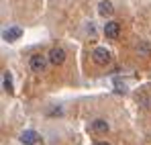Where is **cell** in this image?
<instances>
[{
	"mask_svg": "<svg viewBox=\"0 0 151 145\" xmlns=\"http://www.w3.org/2000/svg\"><path fill=\"white\" fill-rule=\"evenodd\" d=\"M47 63H49V57L47 55H41V53H35L29 59V68H31V72H35V74L45 72L47 70Z\"/></svg>",
	"mask_w": 151,
	"mask_h": 145,
	"instance_id": "1",
	"label": "cell"
},
{
	"mask_svg": "<svg viewBox=\"0 0 151 145\" xmlns=\"http://www.w3.org/2000/svg\"><path fill=\"white\" fill-rule=\"evenodd\" d=\"M92 59H94V63H98V66H108V63L112 61V53L106 47H96L92 51Z\"/></svg>",
	"mask_w": 151,
	"mask_h": 145,
	"instance_id": "2",
	"label": "cell"
},
{
	"mask_svg": "<svg viewBox=\"0 0 151 145\" xmlns=\"http://www.w3.org/2000/svg\"><path fill=\"white\" fill-rule=\"evenodd\" d=\"M47 57H49L51 66H61V63L65 61V49L63 47H51L49 53H47Z\"/></svg>",
	"mask_w": 151,
	"mask_h": 145,
	"instance_id": "3",
	"label": "cell"
},
{
	"mask_svg": "<svg viewBox=\"0 0 151 145\" xmlns=\"http://www.w3.org/2000/svg\"><path fill=\"white\" fill-rule=\"evenodd\" d=\"M104 35H106V39H119V35H121V23L119 21L104 23Z\"/></svg>",
	"mask_w": 151,
	"mask_h": 145,
	"instance_id": "4",
	"label": "cell"
},
{
	"mask_svg": "<svg viewBox=\"0 0 151 145\" xmlns=\"http://www.w3.org/2000/svg\"><path fill=\"white\" fill-rule=\"evenodd\" d=\"M19 139H21V143H23V145H35V143L41 141V135H39L37 131L29 129V131H23V133H21Z\"/></svg>",
	"mask_w": 151,
	"mask_h": 145,
	"instance_id": "5",
	"label": "cell"
},
{
	"mask_svg": "<svg viewBox=\"0 0 151 145\" xmlns=\"http://www.w3.org/2000/svg\"><path fill=\"white\" fill-rule=\"evenodd\" d=\"M21 35H23L21 27H8V29L2 31V39L4 41H17V39H21Z\"/></svg>",
	"mask_w": 151,
	"mask_h": 145,
	"instance_id": "6",
	"label": "cell"
},
{
	"mask_svg": "<svg viewBox=\"0 0 151 145\" xmlns=\"http://www.w3.org/2000/svg\"><path fill=\"white\" fill-rule=\"evenodd\" d=\"M108 129H110V125H108V121H106V119H94V121L90 123V131H92V133L102 135V133H106Z\"/></svg>",
	"mask_w": 151,
	"mask_h": 145,
	"instance_id": "7",
	"label": "cell"
},
{
	"mask_svg": "<svg viewBox=\"0 0 151 145\" xmlns=\"http://www.w3.org/2000/svg\"><path fill=\"white\" fill-rule=\"evenodd\" d=\"M112 12H114V6H112L108 0H102L100 4H98V14H100V17H110Z\"/></svg>",
	"mask_w": 151,
	"mask_h": 145,
	"instance_id": "8",
	"label": "cell"
},
{
	"mask_svg": "<svg viewBox=\"0 0 151 145\" xmlns=\"http://www.w3.org/2000/svg\"><path fill=\"white\" fill-rule=\"evenodd\" d=\"M2 88H4V92L12 94V76H10L8 70H6V72H2Z\"/></svg>",
	"mask_w": 151,
	"mask_h": 145,
	"instance_id": "9",
	"label": "cell"
},
{
	"mask_svg": "<svg viewBox=\"0 0 151 145\" xmlns=\"http://www.w3.org/2000/svg\"><path fill=\"white\" fill-rule=\"evenodd\" d=\"M137 53H141V55H145V57H147V55H149V45H147L145 41H141V43L137 45Z\"/></svg>",
	"mask_w": 151,
	"mask_h": 145,
	"instance_id": "10",
	"label": "cell"
},
{
	"mask_svg": "<svg viewBox=\"0 0 151 145\" xmlns=\"http://www.w3.org/2000/svg\"><path fill=\"white\" fill-rule=\"evenodd\" d=\"M96 145H110V143H106V141H98Z\"/></svg>",
	"mask_w": 151,
	"mask_h": 145,
	"instance_id": "11",
	"label": "cell"
}]
</instances>
